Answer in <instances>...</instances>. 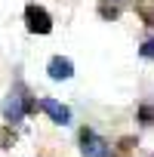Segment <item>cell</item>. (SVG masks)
<instances>
[{
  "label": "cell",
  "mask_w": 154,
  "mask_h": 157,
  "mask_svg": "<svg viewBox=\"0 0 154 157\" xmlns=\"http://www.w3.org/2000/svg\"><path fill=\"white\" fill-rule=\"evenodd\" d=\"M25 22H28V31L31 34H49L52 31V19H49V13L43 10V6H28L25 10Z\"/></svg>",
  "instance_id": "cell-1"
},
{
  "label": "cell",
  "mask_w": 154,
  "mask_h": 157,
  "mask_svg": "<svg viewBox=\"0 0 154 157\" xmlns=\"http://www.w3.org/2000/svg\"><path fill=\"white\" fill-rule=\"evenodd\" d=\"M31 108H34V105L25 102V96L13 93V96H6V102H3V117H6L10 123H19V120L25 117V111H31Z\"/></svg>",
  "instance_id": "cell-2"
},
{
  "label": "cell",
  "mask_w": 154,
  "mask_h": 157,
  "mask_svg": "<svg viewBox=\"0 0 154 157\" xmlns=\"http://www.w3.org/2000/svg\"><path fill=\"white\" fill-rule=\"evenodd\" d=\"M40 108H43L56 123H62V126H65V123H71V111H68L65 105H59L56 99H40Z\"/></svg>",
  "instance_id": "cell-4"
},
{
  "label": "cell",
  "mask_w": 154,
  "mask_h": 157,
  "mask_svg": "<svg viewBox=\"0 0 154 157\" xmlns=\"http://www.w3.org/2000/svg\"><path fill=\"white\" fill-rule=\"evenodd\" d=\"M80 142H83V154H87V157H105V154H108V145H105L93 129H83V132H80Z\"/></svg>",
  "instance_id": "cell-3"
},
{
  "label": "cell",
  "mask_w": 154,
  "mask_h": 157,
  "mask_svg": "<svg viewBox=\"0 0 154 157\" xmlns=\"http://www.w3.org/2000/svg\"><path fill=\"white\" fill-rule=\"evenodd\" d=\"M142 56H148V59H154V40H148V43L142 46Z\"/></svg>",
  "instance_id": "cell-8"
},
{
  "label": "cell",
  "mask_w": 154,
  "mask_h": 157,
  "mask_svg": "<svg viewBox=\"0 0 154 157\" xmlns=\"http://www.w3.org/2000/svg\"><path fill=\"white\" fill-rule=\"evenodd\" d=\"M142 120L145 123H154V108H142Z\"/></svg>",
  "instance_id": "cell-7"
},
{
  "label": "cell",
  "mask_w": 154,
  "mask_h": 157,
  "mask_svg": "<svg viewBox=\"0 0 154 157\" xmlns=\"http://www.w3.org/2000/svg\"><path fill=\"white\" fill-rule=\"evenodd\" d=\"M71 74H74V65H71V59H62V56H56V59L49 62V77H52V80H68Z\"/></svg>",
  "instance_id": "cell-5"
},
{
  "label": "cell",
  "mask_w": 154,
  "mask_h": 157,
  "mask_svg": "<svg viewBox=\"0 0 154 157\" xmlns=\"http://www.w3.org/2000/svg\"><path fill=\"white\" fill-rule=\"evenodd\" d=\"M13 142H16V136H13L10 129H0V148H10Z\"/></svg>",
  "instance_id": "cell-6"
}]
</instances>
